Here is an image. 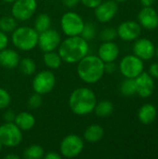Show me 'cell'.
<instances>
[{
	"label": "cell",
	"instance_id": "1",
	"mask_svg": "<svg viewBox=\"0 0 158 159\" xmlns=\"http://www.w3.org/2000/svg\"><path fill=\"white\" fill-rule=\"evenodd\" d=\"M88 42L80 35L68 36L61 42L58 48V53L60 54L62 61L70 64L77 63L88 54Z\"/></svg>",
	"mask_w": 158,
	"mask_h": 159
},
{
	"label": "cell",
	"instance_id": "2",
	"mask_svg": "<svg viewBox=\"0 0 158 159\" xmlns=\"http://www.w3.org/2000/svg\"><path fill=\"white\" fill-rule=\"evenodd\" d=\"M97 97L92 89L82 87L75 89L70 95L69 107L71 111L79 116H88L94 111Z\"/></svg>",
	"mask_w": 158,
	"mask_h": 159
},
{
	"label": "cell",
	"instance_id": "3",
	"mask_svg": "<svg viewBox=\"0 0 158 159\" xmlns=\"http://www.w3.org/2000/svg\"><path fill=\"white\" fill-rule=\"evenodd\" d=\"M104 74V62L97 55L88 54L77 62V75L87 84L97 83Z\"/></svg>",
	"mask_w": 158,
	"mask_h": 159
},
{
	"label": "cell",
	"instance_id": "4",
	"mask_svg": "<svg viewBox=\"0 0 158 159\" xmlns=\"http://www.w3.org/2000/svg\"><path fill=\"white\" fill-rule=\"evenodd\" d=\"M13 45L21 51H30L38 44V33L34 28L29 26L17 27L11 33Z\"/></svg>",
	"mask_w": 158,
	"mask_h": 159
},
{
	"label": "cell",
	"instance_id": "5",
	"mask_svg": "<svg viewBox=\"0 0 158 159\" xmlns=\"http://www.w3.org/2000/svg\"><path fill=\"white\" fill-rule=\"evenodd\" d=\"M22 131L14 122H5L0 126V142L3 146L14 148L22 142Z\"/></svg>",
	"mask_w": 158,
	"mask_h": 159
},
{
	"label": "cell",
	"instance_id": "6",
	"mask_svg": "<svg viewBox=\"0 0 158 159\" xmlns=\"http://www.w3.org/2000/svg\"><path fill=\"white\" fill-rule=\"evenodd\" d=\"M85 21L83 18L76 12L68 11L61 18V28L62 33L67 36L80 35Z\"/></svg>",
	"mask_w": 158,
	"mask_h": 159
},
{
	"label": "cell",
	"instance_id": "7",
	"mask_svg": "<svg viewBox=\"0 0 158 159\" xmlns=\"http://www.w3.org/2000/svg\"><path fill=\"white\" fill-rule=\"evenodd\" d=\"M84 141L76 134L65 136L60 144V154L65 158H74L78 157L84 150Z\"/></svg>",
	"mask_w": 158,
	"mask_h": 159
},
{
	"label": "cell",
	"instance_id": "8",
	"mask_svg": "<svg viewBox=\"0 0 158 159\" xmlns=\"http://www.w3.org/2000/svg\"><path fill=\"white\" fill-rule=\"evenodd\" d=\"M143 61L134 54L125 56L119 63L120 73L126 78H136L143 72Z\"/></svg>",
	"mask_w": 158,
	"mask_h": 159
},
{
	"label": "cell",
	"instance_id": "9",
	"mask_svg": "<svg viewBox=\"0 0 158 159\" xmlns=\"http://www.w3.org/2000/svg\"><path fill=\"white\" fill-rule=\"evenodd\" d=\"M56 85V77L53 72L49 70H44L38 72L32 82L33 89L35 93L45 95L49 93Z\"/></svg>",
	"mask_w": 158,
	"mask_h": 159
},
{
	"label": "cell",
	"instance_id": "10",
	"mask_svg": "<svg viewBox=\"0 0 158 159\" xmlns=\"http://www.w3.org/2000/svg\"><path fill=\"white\" fill-rule=\"evenodd\" d=\"M37 8L36 0H16L12 3L11 15L20 21L31 19Z\"/></svg>",
	"mask_w": 158,
	"mask_h": 159
},
{
	"label": "cell",
	"instance_id": "11",
	"mask_svg": "<svg viewBox=\"0 0 158 159\" xmlns=\"http://www.w3.org/2000/svg\"><path fill=\"white\" fill-rule=\"evenodd\" d=\"M61 42V37L60 33L55 29H47L38 34V44L37 46L44 52L53 51L57 49Z\"/></svg>",
	"mask_w": 158,
	"mask_h": 159
},
{
	"label": "cell",
	"instance_id": "12",
	"mask_svg": "<svg viewBox=\"0 0 158 159\" xmlns=\"http://www.w3.org/2000/svg\"><path fill=\"white\" fill-rule=\"evenodd\" d=\"M118 11V5L115 0L102 1V3L94 8L96 19L102 23L111 21Z\"/></svg>",
	"mask_w": 158,
	"mask_h": 159
},
{
	"label": "cell",
	"instance_id": "13",
	"mask_svg": "<svg viewBox=\"0 0 158 159\" xmlns=\"http://www.w3.org/2000/svg\"><path fill=\"white\" fill-rule=\"evenodd\" d=\"M117 31V36L124 41H133L139 38L142 33V26L139 22L134 20H127L119 24Z\"/></svg>",
	"mask_w": 158,
	"mask_h": 159
},
{
	"label": "cell",
	"instance_id": "14",
	"mask_svg": "<svg viewBox=\"0 0 158 159\" xmlns=\"http://www.w3.org/2000/svg\"><path fill=\"white\" fill-rule=\"evenodd\" d=\"M133 53L142 61H149L156 54L155 44L148 38H137L133 45Z\"/></svg>",
	"mask_w": 158,
	"mask_h": 159
},
{
	"label": "cell",
	"instance_id": "15",
	"mask_svg": "<svg viewBox=\"0 0 158 159\" xmlns=\"http://www.w3.org/2000/svg\"><path fill=\"white\" fill-rule=\"evenodd\" d=\"M136 82V94L142 98L150 97L155 90L154 78L148 74L142 72L135 78Z\"/></svg>",
	"mask_w": 158,
	"mask_h": 159
},
{
	"label": "cell",
	"instance_id": "16",
	"mask_svg": "<svg viewBox=\"0 0 158 159\" xmlns=\"http://www.w3.org/2000/svg\"><path fill=\"white\" fill-rule=\"evenodd\" d=\"M139 23L147 30H154L158 27V13L152 7H143L138 14Z\"/></svg>",
	"mask_w": 158,
	"mask_h": 159
},
{
	"label": "cell",
	"instance_id": "17",
	"mask_svg": "<svg viewBox=\"0 0 158 159\" xmlns=\"http://www.w3.org/2000/svg\"><path fill=\"white\" fill-rule=\"evenodd\" d=\"M120 53L119 47L114 41H106L102 42V44L98 48V57L103 62L115 61Z\"/></svg>",
	"mask_w": 158,
	"mask_h": 159
},
{
	"label": "cell",
	"instance_id": "18",
	"mask_svg": "<svg viewBox=\"0 0 158 159\" xmlns=\"http://www.w3.org/2000/svg\"><path fill=\"white\" fill-rule=\"evenodd\" d=\"M18 52L11 48H5L0 50V65L6 69H14L18 67L20 61Z\"/></svg>",
	"mask_w": 158,
	"mask_h": 159
},
{
	"label": "cell",
	"instance_id": "19",
	"mask_svg": "<svg viewBox=\"0 0 158 159\" xmlns=\"http://www.w3.org/2000/svg\"><path fill=\"white\" fill-rule=\"evenodd\" d=\"M157 116V110L155 105L152 103H145L143 104L138 112V118L140 122L143 125H150L152 124Z\"/></svg>",
	"mask_w": 158,
	"mask_h": 159
},
{
	"label": "cell",
	"instance_id": "20",
	"mask_svg": "<svg viewBox=\"0 0 158 159\" xmlns=\"http://www.w3.org/2000/svg\"><path fill=\"white\" fill-rule=\"evenodd\" d=\"M14 123L19 127V129L22 132L28 131L32 129L35 125V118L29 112H20L19 114H16Z\"/></svg>",
	"mask_w": 158,
	"mask_h": 159
},
{
	"label": "cell",
	"instance_id": "21",
	"mask_svg": "<svg viewBox=\"0 0 158 159\" xmlns=\"http://www.w3.org/2000/svg\"><path fill=\"white\" fill-rule=\"evenodd\" d=\"M104 136V129L102 126L92 124L86 128L84 131V139L88 143H95L100 142Z\"/></svg>",
	"mask_w": 158,
	"mask_h": 159
},
{
	"label": "cell",
	"instance_id": "22",
	"mask_svg": "<svg viewBox=\"0 0 158 159\" xmlns=\"http://www.w3.org/2000/svg\"><path fill=\"white\" fill-rule=\"evenodd\" d=\"M43 61H44L45 65L51 70L60 68L62 63V60H61L60 54L58 52H56L55 50L44 52Z\"/></svg>",
	"mask_w": 158,
	"mask_h": 159
},
{
	"label": "cell",
	"instance_id": "23",
	"mask_svg": "<svg viewBox=\"0 0 158 159\" xmlns=\"http://www.w3.org/2000/svg\"><path fill=\"white\" fill-rule=\"evenodd\" d=\"M93 112H95L96 116L99 117H108L114 112V104L106 100L97 102Z\"/></svg>",
	"mask_w": 158,
	"mask_h": 159
},
{
	"label": "cell",
	"instance_id": "24",
	"mask_svg": "<svg viewBox=\"0 0 158 159\" xmlns=\"http://www.w3.org/2000/svg\"><path fill=\"white\" fill-rule=\"evenodd\" d=\"M50 26H51V18L49 17V15H47L46 13L39 14L34 20V28L35 29V31L38 34L49 29Z\"/></svg>",
	"mask_w": 158,
	"mask_h": 159
},
{
	"label": "cell",
	"instance_id": "25",
	"mask_svg": "<svg viewBox=\"0 0 158 159\" xmlns=\"http://www.w3.org/2000/svg\"><path fill=\"white\" fill-rule=\"evenodd\" d=\"M44 156L45 151L39 144H32L23 152V157L25 159H41L44 157Z\"/></svg>",
	"mask_w": 158,
	"mask_h": 159
},
{
	"label": "cell",
	"instance_id": "26",
	"mask_svg": "<svg viewBox=\"0 0 158 159\" xmlns=\"http://www.w3.org/2000/svg\"><path fill=\"white\" fill-rule=\"evenodd\" d=\"M20 71L25 75H32L36 71V63L31 58H23L19 61Z\"/></svg>",
	"mask_w": 158,
	"mask_h": 159
},
{
	"label": "cell",
	"instance_id": "27",
	"mask_svg": "<svg viewBox=\"0 0 158 159\" xmlns=\"http://www.w3.org/2000/svg\"><path fill=\"white\" fill-rule=\"evenodd\" d=\"M18 27L17 20L11 16H3L0 19V31L8 34L12 33Z\"/></svg>",
	"mask_w": 158,
	"mask_h": 159
},
{
	"label": "cell",
	"instance_id": "28",
	"mask_svg": "<svg viewBox=\"0 0 158 159\" xmlns=\"http://www.w3.org/2000/svg\"><path fill=\"white\" fill-rule=\"evenodd\" d=\"M120 92L126 97H130L136 94L135 78H126L120 85Z\"/></svg>",
	"mask_w": 158,
	"mask_h": 159
},
{
	"label": "cell",
	"instance_id": "29",
	"mask_svg": "<svg viewBox=\"0 0 158 159\" xmlns=\"http://www.w3.org/2000/svg\"><path fill=\"white\" fill-rule=\"evenodd\" d=\"M97 35V28L93 22H85L83 30L80 34V36H82L85 40L88 42L93 40Z\"/></svg>",
	"mask_w": 158,
	"mask_h": 159
},
{
	"label": "cell",
	"instance_id": "30",
	"mask_svg": "<svg viewBox=\"0 0 158 159\" xmlns=\"http://www.w3.org/2000/svg\"><path fill=\"white\" fill-rule=\"evenodd\" d=\"M100 37L102 40V42L114 41L117 37V31L116 29L112 28V27L105 28L100 33Z\"/></svg>",
	"mask_w": 158,
	"mask_h": 159
},
{
	"label": "cell",
	"instance_id": "31",
	"mask_svg": "<svg viewBox=\"0 0 158 159\" xmlns=\"http://www.w3.org/2000/svg\"><path fill=\"white\" fill-rule=\"evenodd\" d=\"M27 104L31 109H38L42 105V95L34 92L29 97Z\"/></svg>",
	"mask_w": 158,
	"mask_h": 159
},
{
	"label": "cell",
	"instance_id": "32",
	"mask_svg": "<svg viewBox=\"0 0 158 159\" xmlns=\"http://www.w3.org/2000/svg\"><path fill=\"white\" fill-rule=\"evenodd\" d=\"M10 102H11L10 94L5 89L0 88V110L7 108Z\"/></svg>",
	"mask_w": 158,
	"mask_h": 159
},
{
	"label": "cell",
	"instance_id": "33",
	"mask_svg": "<svg viewBox=\"0 0 158 159\" xmlns=\"http://www.w3.org/2000/svg\"><path fill=\"white\" fill-rule=\"evenodd\" d=\"M8 43H9V38L7 36V34L0 31V50L7 48Z\"/></svg>",
	"mask_w": 158,
	"mask_h": 159
},
{
	"label": "cell",
	"instance_id": "34",
	"mask_svg": "<svg viewBox=\"0 0 158 159\" xmlns=\"http://www.w3.org/2000/svg\"><path fill=\"white\" fill-rule=\"evenodd\" d=\"M102 0H80V3L88 8H95L98 7Z\"/></svg>",
	"mask_w": 158,
	"mask_h": 159
},
{
	"label": "cell",
	"instance_id": "35",
	"mask_svg": "<svg viewBox=\"0 0 158 159\" xmlns=\"http://www.w3.org/2000/svg\"><path fill=\"white\" fill-rule=\"evenodd\" d=\"M116 70V65L115 61H110V62H104V72L108 74H113Z\"/></svg>",
	"mask_w": 158,
	"mask_h": 159
},
{
	"label": "cell",
	"instance_id": "36",
	"mask_svg": "<svg viewBox=\"0 0 158 159\" xmlns=\"http://www.w3.org/2000/svg\"><path fill=\"white\" fill-rule=\"evenodd\" d=\"M16 117V113L12 110H7L4 114V120L5 122H14Z\"/></svg>",
	"mask_w": 158,
	"mask_h": 159
},
{
	"label": "cell",
	"instance_id": "37",
	"mask_svg": "<svg viewBox=\"0 0 158 159\" xmlns=\"http://www.w3.org/2000/svg\"><path fill=\"white\" fill-rule=\"evenodd\" d=\"M149 75L153 78H158V62H155L151 64L149 68Z\"/></svg>",
	"mask_w": 158,
	"mask_h": 159
},
{
	"label": "cell",
	"instance_id": "38",
	"mask_svg": "<svg viewBox=\"0 0 158 159\" xmlns=\"http://www.w3.org/2000/svg\"><path fill=\"white\" fill-rule=\"evenodd\" d=\"M79 3H80V0H62V4L68 8L75 7L76 6H78Z\"/></svg>",
	"mask_w": 158,
	"mask_h": 159
},
{
	"label": "cell",
	"instance_id": "39",
	"mask_svg": "<svg viewBox=\"0 0 158 159\" xmlns=\"http://www.w3.org/2000/svg\"><path fill=\"white\" fill-rule=\"evenodd\" d=\"M44 157L46 159H61V155L56 152H48L47 154H45Z\"/></svg>",
	"mask_w": 158,
	"mask_h": 159
},
{
	"label": "cell",
	"instance_id": "40",
	"mask_svg": "<svg viewBox=\"0 0 158 159\" xmlns=\"http://www.w3.org/2000/svg\"><path fill=\"white\" fill-rule=\"evenodd\" d=\"M140 1L143 7H152L156 2V0H140Z\"/></svg>",
	"mask_w": 158,
	"mask_h": 159
},
{
	"label": "cell",
	"instance_id": "41",
	"mask_svg": "<svg viewBox=\"0 0 158 159\" xmlns=\"http://www.w3.org/2000/svg\"><path fill=\"white\" fill-rule=\"evenodd\" d=\"M5 158L6 159H19L20 158V157H19V156H17V155H15V154H10V155H7V156L5 157Z\"/></svg>",
	"mask_w": 158,
	"mask_h": 159
},
{
	"label": "cell",
	"instance_id": "42",
	"mask_svg": "<svg viewBox=\"0 0 158 159\" xmlns=\"http://www.w3.org/2000/svg\"><path fill=\"white\" fill-rule=\"evenodd\" d=\"M115 1L118 4V3H124V2H125V1H127V0H115Z\"/></svg>",
	"mask_w": 158,
	"mask_h": 159
},
{
	"label": "cell",
	"instance_id": "43",
	"mask_svg": "<svg viewBox=\"0 0 158 159\" xmlns=\"http://www.w3.org/2000/svg\"><path fill=\"white\" fill-rule=\"evenodd\" d=\"M4 2H7V3H13L14 1H16V0H3Z\"/></svg>",
	"mask_w": 158,
	"mask_h": 159
},
{
	"label": "cell",
	"instance_id": "44",
	"mask_svg": "<svg viewBox=\"0 0 158 159\" xmlns=\"http://www.w3.org/2000/svg\"><path fill=\"white\" fill-rule=\"evenodd\" d=\"M156 56H157L158 58V47L157 48H156Z\"/></svg>",
	"mask_w": 158,
	"mask_h": 159
},
{
	"label": "cell",
	"instance_id": "45",
	"mask_svg": "<svg viewBox=\"0 0 158 159\" xmlns=\"http://www.w3.org/2000/svg\"><path fill=\"white\" fill-rule=\"evenodd\" d=\"M2 148H3V144L1 143V142H0V152L2 151Z\"/></svg>",
	"mask_w": 158,
	"mask_h": 159
}]
</instances>
